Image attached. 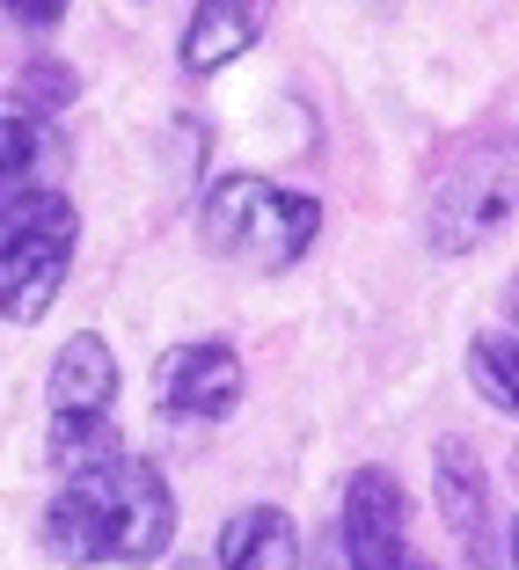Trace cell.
I'll use <instances>...</instances> for the list:
<instances>
[{
	"label": "cell",
	"mask_w": 519,
	"mask_h": 570,
	"mask_svg": "<svg viewBox=\"0 0 519 570\" xmlns=\"http://www.w3.org/2000/svg\"><path fill=\"white\" fill-rule=\"evenodd\" d=\"M176 534V498H168L161 469L147 453H96L81 469H67V483L51 490L45 504V549L74 570H96V563H154Z\"/></svg>",
	"instance_id": "obj_1"
},
{
	"label": "cell",
	"mask_w": 519,
	"mask_h": 570,
	"mask_svg": "<svg viewBox=\"0 0 519 570\" xmlns=\"http://www.w3.org/2000/svg\"><path fill=\"white\" fill-rule=\"evenodd\" d=\"M505 315H512V336H519V278L505 285Z\"/></svg>",
	"instance_id": "obj_15"
},
{
	"label": "cell",
	"mask_w": 519,
	"mask_h": 570,
	"mask_svg": "<svg viewBox=\"0 0 519 570\" xmlns=\"http://www.w3.org/2000/svg\"><path fill=\"white\" fill-rule=\"evenodd\" d=\"M264 22H271V0H198L190 8V22H184V73H219V67H235L242 51L264 37Z\"/></svg>",
	"instance_id": "obj_9"
},
{
	"label": "cell",
	"mask_w": 519,
	"mask_h": 570,
	"mask_svg": "<svg viewBox=\"0 0 519 570\" xmlns=\"http://www.w3.org/2000/svg\"><path fill=\"white\" fill-rule=\"evenodd\" d=\"M512 570H519V512H512Z\"/></svg>",
	"instance_id": "obj_16"
},
{
	"label": "cell",
	"mask_w": 519,
	"mask_h": 570,
	"mask_svg": "<svg viewBox=\"0 0 519 570\" xmlns=\"http://www.w3.org/2000/svg\"><path fill=\"white\" fill-rule=\"evenodd\" d=\"M315 570H432L410 549V498L388 469H352L344 512L315 549Z\"/></svg>",
	"instance_id": "obj_5"
},
{
	"label": "cell",
	"mask_w": 519,
	"mask_h": 570,
	"mask_svg": "<svg viewBox=\"0 0 519 570\" xmlns=\"http://www.w3.org/2000/svg\"><path fill=\"white\" fill-rule=\"evenodd\" d=\"M469 381H476V395H483L490 410L519 417V336L512 330H483L469 344Z\"/></svg>",
	"instance_id": "obj_11"
},
{
	"label": "cell",
	"mask_w": 519,
	"mask_h": 570,
	"mask_svg": "<svg viewBox=\"0 0 519 570\" xmlns=\"http://www.w3.org/2000/svg\"><path fill=\"white\" fill-rule=\"evenodd\" d=\"M249 381H242V352L219 344V336H190V344H168L154 358V403L184 424H219L235 417Z\"/></svg>",
	"instance_id": "obj_6"
},
{
	"label": "cell",
	"mask_w": 519,
	"mask_h": 570,
	"mask_svg": "<svg viewBox=\"0 0 519 570\" xmlns=\"http://www.w3.org/2000/svg\"><path fill=\"white\" fill-rule=\"evenodd\" d=\"M37 168V125L30 118H0V205L8 198H22V176Z\"/></svg>",
	"instance_id": "obj_13"
},
{
	"label": "cell",
	"mask_w": 519,
	"mask_h": 570,
	"mask_svg": "<svg viewBox=\"0 0 519 570\" xmlns=\"http://www.w3.org/2000/svg\"><path fill=\"white\" fill-rule=\"evenodd\" d=\"M110 410H118V352L96 330L59 344L45 373V461L51 469H81L96 453H110Z\"/></svg>",
	"instance_id": "obj_4"
},
{
	"label": "cell",
	"mask_w": 519,
	"mask_h": 570,
	"mask_svg": "<svg viewBox=\"0 0 519 570\" xmlns=\"http://www.w3.org/2000/svg\"><path fill=\"white\" fill-rule=\"evenodd\" d=\"M8 96H16V118H51V110H67V102L81 96V81H74V67H59V59H30Z\"/></svg>",
	"instance_id": "obj_12"
},
{
	"label": "cell",
	"mask_w": 519,
	"mask_h": 570,
	"mask_svg": "<svg viewBox=\"0 0 519 570\" xmlns=\"http://www.w3.org/2000/svg\"><path fill=\"white\" fill-rule=\"evenodd\" d=\"M512 213V161H461L432 198V242L439 249H469Z\"/></svg>",
	"instance_id": "obj_7"
},
{
	"label": "cell",
	"mask_w": 519,
	"mask_h": 570,
	"mask_svg": "<svg viewBox=\"0 0 519 570\" xmlns=\"http://www.w3.org/2000/svg\"><path fill=\"white\" fill-rule=\"evenodd\" d=\"M81 249V213L59 190H22L0 205V322H45Z\"/></svg>",
	"instance_id": "obj_3"
},
{
	"label": "cell",
	"mask_w": 519,
	"mask_h": 570,
	"mask_svg": "<svg viewBox=\"0 0 519 570\" xmlns=\"http://www.w3.org/2000/svg\"><path fill=\"white\" fill-rule=\"evenodd\" d=\"M67 8H74V0H0V16L22 22V30H59Z\"/></svg>",
	"instance_id": "obj_14"
},
{
	"label": "cell",
	"mask_w": 519,
	"mask_h": 570,
	"mask_svg": "<svg viewBox=\"0 0 519 570\" xmlns=\"http://www.w3.org/2000/svg\"><path fill=\"white\" fill-rule=\"evenodd\" d=\"M198 235L213 256L242 271H293L322 235V205L307 190H285L271 176H219L198 205Z\"/></svg>",
	"instance_id": "obj_2"
},
{
	"label": "cell",
	"mask_w": 519,
	"mask_h": 570,
	"mask_svg": "<svg viewBox=\"0 0 519 570\" xmlns=\"http://www.w3.org/2000/svg\"><path fill=\"white\" fill-rule=\"evenodd\" d=\"M219 570H301V534L278 504H242L219 527Z\"/></svg>",
	"instance_id": "obj_10"
},
{
	"label": "cell",
	"mask_w": 519,
	"mask_h": 570,
	"mask_svg": "<svg viewBox=\"0 0 519 570\" xmlns=\"http://www.w3.org/2000/svg\"><path fill=\"white\" fill-rule=\"evenodd\" d=\"M432 490H439V512H447L453 541L469 549V563H498V527H490V469L476 461L469 439H439V461H432Z\"/></svg>",
	"instance_id": "obj_8"
}]
</instances>
